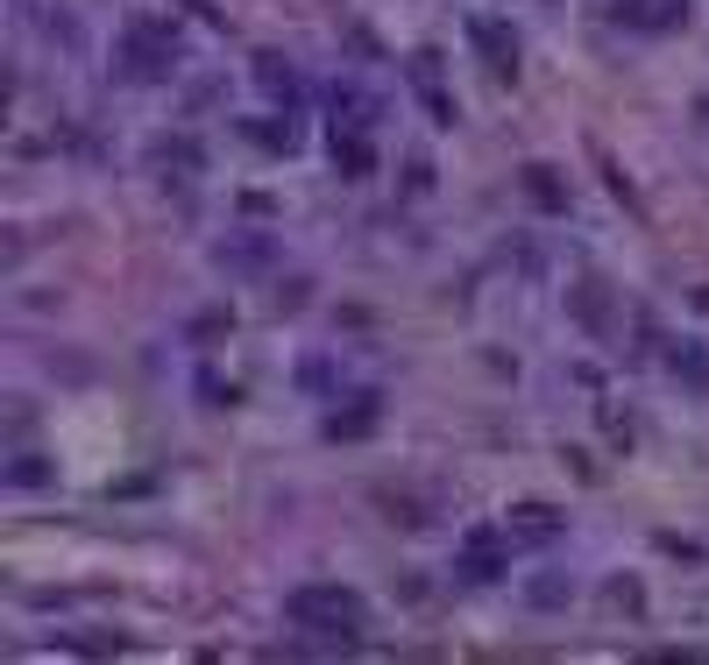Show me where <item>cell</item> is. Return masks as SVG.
Segmentation results:
<instances>
[{"instance_id": "cell-1", "label": "cell", "mask_w": 709, "mask_h": 665, "mask_svg": "<svg viewBox=\"0 0 709 665\" xmlns=\"http://www.w3.org/2000/svg\"><path fill=\"white\" fill-rule=\"evenodd\" d=\"M284 616L298 623V631H319V637H362V623H370V609H362L355 588H298L292 602H284Z\"/></svg>"}, {"instance_id": "cell-2", "label": "cell", "mask_w": 709, "mask_h": 665, "mask_svg": "<svg viewBox=\"0 0 709 665\" xmlns=\"http://www.w3.org/2000/svg\"><path fill=\"white\" fill-rule=\"evenodd\" d=\"M462 574L469 580H496V574H504V545H496V532H469L462 538Z\"/></svg>"}, {"instance_id": "cell-3", "label": "cell", "mask_w": 709, "mask_h": 665, "mask_svg": "<svg viewBox=\"0 0 709 665\" xmlns=\"http://www.w3.org/2000/svg\"><path fill=\"white\" fill-rule=\"evenodd\" d=\"M618 14L631 29H674L688 14V0H618Z\"/></svg>"}, {"instance_id": "cell-4", "label": "cell", "mask_w": 709, "mask_h": 665, "mask_svg": "<svg viewBox=\"0 0 709 665\" xmlns=\"http://www.w3.org/2000/svg\"><path fill=\"white\" fill-rule=\"evenodd\" d=\"M469 36H475V50L490 57V71H496V78H504V71H519V36H504L496 22H475Z\"/></svg>"}, {"instance_id": "cell-5", "label": "cell", "mask_w": 709, "mask_h": 665, "mask_svg": "<svg viewBox=\"0 0 709 665\" xmlns=\"http://www.w3.org/2000/svg\"><path fill=\"white\" fill-rule=\"evenodd\" d=\"M525 191L540 206H561V185H553V170H525Z\"/></svg>"}]
</instances>
